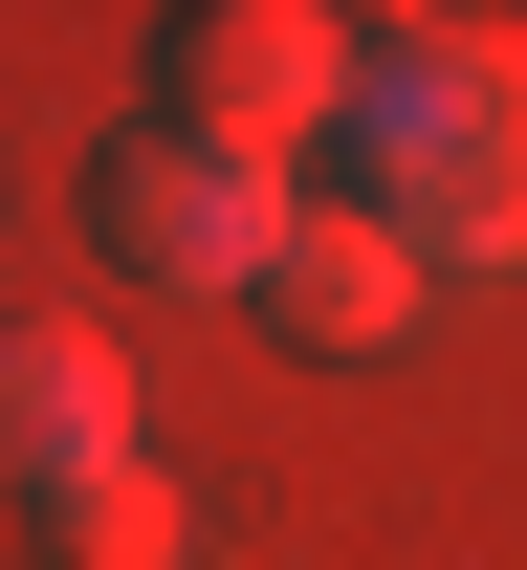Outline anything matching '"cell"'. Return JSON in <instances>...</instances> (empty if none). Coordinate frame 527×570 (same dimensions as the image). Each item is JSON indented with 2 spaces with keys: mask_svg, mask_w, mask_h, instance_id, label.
I'll use <instances>...</instances> for the list:
<instances>
[{
  "mask_svg": "<svg viewBox=\"0 0 527 570\" xmlns=\"http://www.w3.org/2000/svg\"><path fill=\"white\" fill-rule=\"evenodd\" d=\"M330 132H352V219H396L418 285L527 264V45L506 22H352Z\"/></svg>",
  "mask_w": 527,
  "mask_h": 570,
  "instance_id": "obj_1",
  "label": "cell"
},
{
  "mask_svg": "<svg viewBox=\"0 0 527 570\" xmlns=\"http://www.w3.org/2000/svg\"><path fill=\"white\" fill-rule=\"evenodd\" d=\"M330 88H352V22H308V0H176L154 22V132L242 154V176H286V132H330Z\"/></svg>",
  "mask_w": 527,
  "mask_h": 570,
  "instance_id": "obj_2",
  "label": "cell"
},
{
  "mask_svg": "<svg viewBox=\"0 0 527 570\" xmlns=\"http://www.w3.org/2000/svg\"><path fill=\"white\" fill-rule=\"evenodd\" d=\"M88 242L154 285H264V242H286V176H242V154L198 132H110V176H88Z\"/></svg>",
  "mask_w": 527,
  "mask_h": 570,
  "instance_id": "obj_3",
  "label": "cell"
},
{
  "mask_svg": "<svg viewBox=\"0 0 527 570\" xmlns=\"http://www.w3.org/2000/svg\"><path fill=\"white\" fill-rule=\"evenodd\" d=\"M88 461H133L110 330H88V307H0V483L45 504V483H88Z\"/></svg>",
  "mask_w": 527,
  "mask_h": 570,
  "instance_id": "obj_4",
  "label": "cell"
},
{
  "mask_svg": "<svg viewBox=\"0 0 527 570\" xmlns=\"http://www.w3.org/2000/svg\"><path fill=\"white\" fill-rule=\"evenodd\" d=\"M286 352H396L418 330V242L396 219H352V198H286V242H264V285H242Z\"/></svg>",
  "mask_w": 527,
  "mask_h": 570,
  "instance_id": "obj_5",
  "label": "cell"
},
{
  "mask_svg": "<svg viewBox=\"0 0 527 570\" xmlns=\"http://www.w3.org/2000/svg\"><path fill=\"white\" fill-rule=\"evenodd\" d=\"M45 570H198V504L154 461H88V483H45Z\"/></svg>",
  "mask_w": 527,
  "mask_h": 570,
  "instance_id": "obj_6",
  "label": "cell"
}]
</instances>
